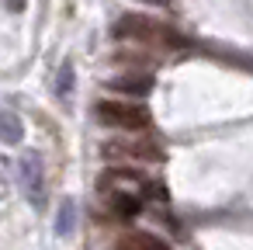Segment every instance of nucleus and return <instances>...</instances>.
<instances>
[{
	"mask_svg": "<svg viewBox=\"0 0 253 250\" xmlns=\"http://www.w3.org/2000/svg\"><path fill=\"white\" fill-rule=\"evenodd\" d=\"M97 118L104 125L115 129H146L149 125V111L142 104H125V101H97Z\"/></svg>",
	"mask_w": 253,
	"mask_h": 250,
	"instance_id": "f257e3e1",
	"label": "nucleus"
},
{
	"mask_svg": "<svg viewBox=\"0 0 253 250\" xmlns=\"http://www.w3.org/2000/svg\"><path fill=\"white\" fill-rule=\"evenodd\" d=\"M21 191H25V198L35 208L45 205V170H42V156L39 153L21 156Z\"/></svg>",
	"mask_w": 253,
	"mask_h": 250,
	"instance_id": "f03ea898",
	"label": "nucleus"
},
{
	"mask_svg": "<svg viewBox=\"0 0 253 250\" xmlns=\"http://www.w3.org/2000/svg\"><path fill=\"white\" fill-rule=\"evenodd\" d=\"M153 21L149 18H139V14H125L122 21H118V28H115V35L118 39H149L153 35Z\"/></svg>",
	"mask_w": 253,
	"mask_h": 250,
	"instance_id": "7ed1b4c3",
	"label": "nucleus"
},
{
	"mask_svg": "<svg viewBox=\"0 0 253 250\" xmlns=\"http://www.w3.org/2000/svg\"><path fill=\"white\" fill-rule=\"evenodd\" d=\"M21 139H25V125H21L18 111H11V108H0V143L14 146V143H21Z\"/></svg>",
	"mask_w": 253,
	"mask_h": 250,
	"instance_id": "20e7f679",
	"label": "nucleus"
},
{
	"mask_svg": "<svg viewBox=\"0 0 253 250\" xmlns=\"http://www.w3.org/2000/svg\"><path fill=\"white\" fill-rule=\"evenodd\" d=\"M77 229V201L73 198H63L59 201V212H56V233L59 236H70Z\"/></svg>",
	"mask_w": 253,
	"mask_h": 250,
	"instance_id": "39448f33",
	"label": "nucleus"
},
{
	"mask_svg": "<svg viewBox=\"0 0 253 250\" xmlns=\"http://www.w3.org/2000/svg\"><path fill=\"white\" fill-rule=\"evenodd\" d=\"M108 87H115V91H122V94H139V98H146V94L153 91V77H122V80H111Z\"/></svg>",
	"mask_w": 253,
	"mask_h": 250,
	"instance_id": "423d86ee",
	"label": "nucleus"
},
{
	"mask_svg": "<svg viewBox=\"0 0 253 250\" xmlns=\"http://www.w3.org/2000/svg\"><path fill=\"white\" fill-rule=\"evenodd\" d=\"M115 250H167V243H160L156 236H146V233H132V236H125Z\"/></svg>",
	"mask_w": 253,
	"mask_h": 250,
	"instance_id": "0eeeda50",
	"label": "nucleus"
},
{
	"mask_svg": "<svg viewBox=\"0 0 253 250\" xmlns=\"http://www.w3.org/2000/svg\"><path fill=\"white\" fill-rule=\"evenodd\" d=\"M70 91H73V63H63V70L56 77V94L59 98H70Z\"/></svg>",
	"mask_w": 253,
	"mask_h": 250,
	"instance_id": "6e6552de",
	"label": "nucleus"
},
{
	"mask_svg": "<svg viewBox=\"0 0 253 250\" xmlns=\"http://www.w3.org/2000/svg\"><path fill=\"white\" fill-rule=\"evenodd\" d=\"M142 4H167V0H142Z\"/></svg>",
	"mask_w": 253,
	"mask_h": 250,
	"instance_id": "1a4fd4ad",
	"label": "nucleus"
}]
</instances>
